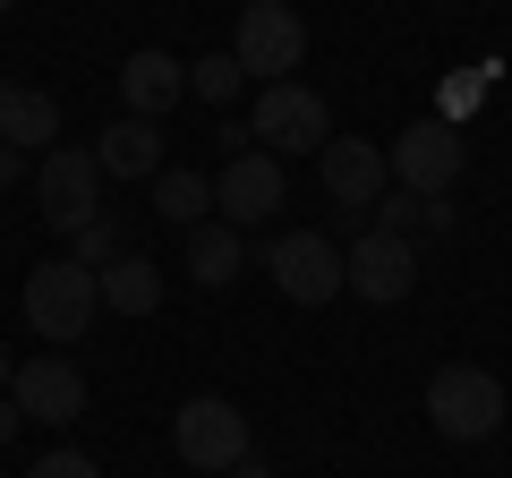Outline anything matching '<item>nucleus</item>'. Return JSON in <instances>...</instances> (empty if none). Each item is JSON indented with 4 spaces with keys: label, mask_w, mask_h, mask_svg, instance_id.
I'll return each instance as SVG.
<instances>
[{
    "label": "nucleus",
    "mask_w": 512,
    "mask_h": 478,
    "mask_svg": "<svg viewBox=\"0 0 512 478\" xmlns=\"http://www.w3.org/2000/svg\"><path fill=\"white\" fill-rule=\"evenodd\" d=\"M18 419H26V410H18V402H9V393H0V444L18 436Z\"/></svg>",
    "instance_id": "24"
},
{
    "label": "nucleus",
    "mask_w": 512,
    "mask_h": 478,
    "mask_svg": "<svg viewBox=\"0 0 512 478\" xmlns=\"http://www.w3.org/2000/svg\"><path fill=\"white\" fill-rule=\"evenodd\" d=\"M154 214L163 222H180V231H197L205 214H214V180H205V171H154Z\"/></svg>",
    "instance_id": "19"
},
{
    "label": "nucleus",
    "mask_w": 512,
    "mask_h": 478,
    "mask_svg": "<svg viewBox=\"0 0 512 478\" xmlns=\"http://www.w3.org/2000/svg\"><path fill=\"white\" fill-rule=\"evenodd\" d=\"M282 154H265V146H248V154H231V163L214 171V214L231 222V231H256L265 214H282Z\"/></svg>",
    "instance_id": "10"
},
{
    "label": "nucleus",
    "mask_w": 512,
    "mask_h": 478,
    "mask_svg": "<svg viewBox=\"0 0 512 478\" xmlns=\"http://www.w3.org/2000/svg\"><path fill=\"white\" fill-rule=\"evenodd\" d=\"M103 308L111 316H154L163 308V265L137 257V248H120V257L103 265Z\"/></svg>",
    "instance_id": "17"
},
{
    "label": "nucleus",
    "mask_w": 512,
    "mask_h": 478,
    "mask_svg": "<svg viewBox=\"0 0 512 478\" xmlns=\"http://www.w3.org/2000/svg\"><path fill=\"white\" fill-rule=\"evenodd\" d=\"M239 86H248V77H239V60H231V52L188 60V94H197V103H239Z\"/></svg>",
    "instance_id": "20"
},
{
    "label": "nucleus",
    "mask_w": 512,
    "mask_h": 478,
    "mask_svg": "<svg viewBox=\"0 0 512 478\" xmlns=\"http://www.w3.org/2000/svg\"><path fill=\"white\" fill-rule=\"evenodd\" d=\"M35 205L52 231H86L103 214V171H94V146H52L35 163Z\"/></svg>",
    "instance_id": "6"
},
{
    "label": "nucleus",
    "mask_w": 512,
    "mask_h": 478,
    "mask_svg": "<svg viewBox=\"0 0 512 478\" xmlns=\"http://www.w3.org/2000/svg\"><path fill=\"white\" fill-rule=\"evenodd\" d=\"M9 376H18V368H9V350H0V393H9Z\"/></svg>",
    "instance_id": "26"
},
{
    "label": "nucleus",
    "mask_w": 512,
    "mask_h": 478,
    "mask_svg": "<svg viewBox=\"0 0 512 478\" xmlns=\"http://www.w3.org/2000/svg\"><path fill=\"white\" fill-rule=\"evenodd\" d=\"M427 427H436L444 444H487L495 427H504V385H495L487 368H470V359H444V368L427 376Z\"/></svg>",
    "instance_id": "2"
},
{
    "label": "nucleus",
    "mask_w": 512,
    "mask_h": 478,
    "mask_svg": "<svg viewBox=\"0 0 512 478\" xmlns=\"http://www.w3.org/2000/svg\"><path fill=\"white\" fill-rule=\"evenodd\" d=\"M94 171H103V180H154V171H163V129H154V120H111V129L94 137Z\"/></svg>",
    "instance_id": "14"
},
{
    "label": "nucleus",
    "mask_w": 512,
    "mask_h": 478,
    "mask_svg": "<svg viewBox=\"0 0 512 478\" xmlns=\"http://www.w3.org/2000/svg\"><path fill=\"white\" fill-rule=\"evenodd\" d=\"M248 137L265 154H325L333 120H325V94H308L299 77H282V86H256V120Z\"/></svg>",
    "instance_id": "4"
},
{
    "label": "nucleus",
    "mask_w": 512,
    "mask_h": 478,
    "mask_svg": "<svg viewBox=\"0 0 512 478\" xmlns=\"http://www.w3.org/2000/svg\"><path fill=\"white\" fill-rule=\"evenodd\" d=\"M222 478H274V470H265V461L248 453V461H239V470H222Z\"/></svg>",
    "instance_id": "25"
},
{
    "label": "nucleus",
    "mask_w": 512,
    "mask_h": 478,
    "mask_svg": "<svg viewBox=\"0 0 512 478\" xmlns=\"http://www.w3.org/2000/svg\"><path fill=\"white\" fill-rule=\"evenodd\" d=\"M120 103H128V120H163L171 103H188V60H171V52H128L120 60Z\"/></svg>",
    "instance_id": "13"
},
{
    "label": "nucleus",
    "mask_w": 512,
    "mask_h": 478,
    "mask_svg": "<svg viewBox=\"0 0 512 478\" xmlns=\"http://www.w3.org/2000/svg\"><path fill=\"white\" fill-rule=\"evenodd\" d=\"M60 137V103L43 86H0V146H18V154H52Z\"/></svg>",
    "instance_id": "15"
},
{
    "label": "nucleus",
    "mask_w": 512,
    "mask_h": 478,
    "mask_svg": "<svg viewBox=\"0 0 512 478\" xmlns=\"http://www.w3.org/2000/svg\"><path fill=\"white\" fill-rule=\"evenodd\" d=\"M26 478H103V470H94V453H69V444H60V453H43Z\"/></svg>",
    "instance_id": "22"
},
{
    "label": "nucleus",
    "mask_w": 512,
    "mask_h": 478,
    "mask_svg": "<svg viewBox=\"0 0 512 478\" xmlns=\"http://www.w3.org/2000/svg\"><path fill=\"white\" fill-rule=\"evenodd\" d=\"M18 180H26V154H18V146H0V188H18Z\"/></svg>",
    "instance_id": "23"
},
{
    "label": "nucleus",
    "mask_w": 512,
    "mask_h": 478,
    "mask_svg": "<svg viewBox=\"0 0 512 478\" xmlns=\"http://www.w3.org/2000/svg\"><path fill=\"white\" fill-rule=\"evenodd\" d=\"M94 308H103V274L77 257H43L35 274H26V325H35V342H77V333L94 325Z\"/></svg>",
    "instance_id": "1"
},
{
    "label": "nucleus",
    "mask_w": 512,
    "mask_h": 478,
    "mask_svg": "<svg viewBox=\"0 0 512 478\" xmlns=\"http://www.w3.org/2000/svg\"><path fill=\"white\" fill-rule=\"evenodd\" d=\"M265 274H274L282 299H299V308H325V299H342V248H333L325 231H282L265 239Z\"/></svg>",
    "instance_id": "5"
},
{
    "label": "nucleus",
    "mask_w": 512,
    "mask_h": 478,
    "mask_svg": "<svg viewBox=\"0 0 512 478\" xmlns=\"http://www.w3.org/2000/svg\"><path fill=\"white\" fill-rule=\"evenodd\" d=\"M384 188H393V163H384L376 137H325V197H333V222H367Z\"/></svg>",
    "instance_id": "9"
},
{
    "label": "nucleus",
    "mask_w": 512,
    "mask_h": 478,
    "mask_svg": "<svg viewBox=\"0 0 512 478\" xmlns=\"http://www.w3.org/2000/svg\"><path fill=\"white\" fill-rule=\"evenodd\" d=\"M9 402L26 410L35 427H69V419H86V376H77V359H26L18 376H9Z\"/></svg>",
    "instance_id": "12"
},
{
    "label": "nucleus",
    "mask_w": 512,
    "mask_h": 478,
    "mask_svg": "<svg viewBox=\"0 0 512 478\" xmlns=\"http://www.w3.org/2000/svg\"><path fill=\"white\" fill-rule=\"evenodd\" d=\"M9 9H18V0H0V18H9Z\"/></svg>",
    "instance_id": "27"
},
{
    "label": "nucleus",
    "mask_w": 512,
    "mask_h": 478,
    "mask_svg": "<svg viewBox=\"0 0 512 478\" xmlns=\"http://www.w3.org/2000/svg\"><path fill=\"white\" fill-rule=\"evenodd\" d=\"M453 222H461V205L419 197V188H384V197H376V222H367V231H393V239H444Z\"/></svg>",
    "instance_id": "16"
},
{
    "label": "nucleus",
    "mask_w": 512,
    "mask_h": 478,
    "mask_svg": "<svg viewBox=\"0 0 512 478\" xmlns=\"http://www.w3.org/2000/svg\"><path fill=\"white\" fill-rule=\"evenodd\" d=\"M69 257H77V265H94V274H103V265L120 257V222H111V214H94L86 231H69Z\"/></svg>",
    "instance_id": "21"
},
{
    "label": "nucleus",
    "mask_w": 512,
    "mask_h": 478,
    "mask_svg": "<svg viewBox=\"0 0 512 478\" xmlns=\"http://www.w3.org/2000/svg\"><path fill=\"white\" fill-rule=\"evenodd\" d=\"M239 265H248V248H239L231 222H197V231H188V282H197V291H231Z\"/></svg>",
    "instance_id": "18"
},
{
    "label": "nucleus",
    "mask_w": 512,
    "mask_h": 478,
    "mask_svg": "<svg viewBox=\"0 0 512 478\" xmlns=\"http://www.w3.org/2000/svg\"><path fill=\"white\" fill-rule=\"evenodd\" d=\"M231 60L256 86H282V77L308 60V18H299L291 0H248V9H239V35H231Z\"/></svg>",
    "instance_id": "3"
},
{
    "label": "nucleus",
    "mask_w": 512,
    "mask_h": 478,
    "mask_svg": "<svg viewBox=\"0 0 512 478\" xmlns=\"http://www.w3.org/2000/svg\"><path fill=\"white\" fill-rule=\"evenodd\" d=\"M342 282L367 299V308H402L410 291H419V248L393 231H359L342 248Z\"/></svg>",
    "instance_id": "8"
},
{
    "label": "nucleus",
    "mask_w": 512,
    "mask_h": 478,
    "mask_svg": "<svg viewBox=\"0 0 512 478\" xmlns=\"http://www.w3.org/2000/svg\"><path fill=\"white\" fill-rule=\"evenodd\" d=\"M171 444H180L188 470H239V461H248V410L222 402V393H197V402L171 419Z\"/></svg>",
    "instance_id": "7"
},
{
    "label": "nucleus",
    "mask_w": 512,
    "mask_h": 478,
    "mask_svg": "<svg viewBox=\"0 0 512 478\" xmlns=\"http://www.w3.org/2000/svg\"><path fill=\"white\" fill-rule=\"evenodd\" d=\"M461 129L453 120H419V129H402L393 137V154H384V163H393V188H419V197H444V188L461 180Z\"/></svg>",
    "instance_id": "11"
}]
</instances>
